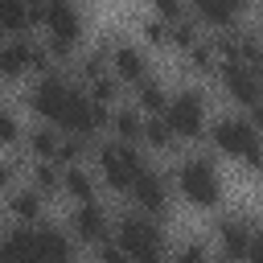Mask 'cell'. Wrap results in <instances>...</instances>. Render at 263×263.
<instances>
[{
	"instance_id": "6da1fadb",
	"label": "cell",
	"mask_w": 263,
	"mask_h": 263,
	"mask_svg": "<svg viewBox=\"0 0 263 263\" xmlns=\"http://www.w3.org/2000/svg\"><path fill=\"white\" fill-rule=\"evenodd\" d=\"M205 140L218 156L226 160H242V168L259 173L263 168V148H259V123L242 111H230V115H218L205 123Z\"/></svg>"
},
{
	"instance_id": "7a4b0ae2",
	"label": "cell",
	"mask_w": 263,
	"mask_h": 263,
	"mask_svg": "<svg viewBox=\"0 0 263 263\" xmlns=\"http://www.w3.org/2000/svg\"><path fill=\"white\" fill-rule=\"evenodd\" d=\"M168 185H173V193L185 197L193 210H218V205L226 201V181H222L214 156H201V152L181 156L177 168H173V177H168Z\"/></svg>"
},
{
	"instance_id": "3957f363",
	"label": "cell",
	"mask_w": 263,
	"mask_h": 263,
	"mask_svg": "<svg viewBox=\"0 0 263 263\" xmlns=\"http://www.w3.org/2000/svg\"><path fill=\"white\" fill-rule=\"evenodd\" d=\"M111 247L127 259V263H168V242H164V226L148 214H123L119 222H111Z\"/></svg>"
},
{
	"instance_id": "277c9868",
	"label": "cell",
	"mask_w": 263,
	"mask_h": 263,
	"mask_svg": "<svg viewBox=\"0 0 263 263\" xmlns=\"http://www.w3.org/2000/svg\"><path fill=\"white\" fill-rule=\"evenodd\" d=\"M90 156H95V181H103L111 193H127L132 181L140 177V168L148 164L144 152L123 140H103L90 148Z\"/></svg>"
},
{
	"instance_id": "5b68a950",
	"label": "cell",
	"mask_w": 263,
	"mask_h": 263,
	"mask_svg": "<svg viewBox=\"0 0 263 263\" xmlns=\"http://www.w3.org/2000/svg\"><path fill=\"white\" fill-rule=\"evenodd\" d=\"M37 25L45 29V49L53 62H66L70 49L82 41V8L74 0H45L37 12Z\"/></svg>"
},
{
	"instance_id": "8992f818",
	"label": "cell",
	"mask_w": 263,
	"mask_h": 263,
	"mask_svg": "<svg viewBox=\"0 0 263 263\" xmlns=\"http://www.w3.org/2000/svg\"><path fill=\"white\" fill-rule=\"evenodd\" d=\"M74 90H78L74 78H66L62 70H49V74H41V78L33 82V90L25 95V107H29L41 123L58 127V119H62V111H66V103H70Z\"/></svg>"
},
{
	"instance_id": "52a82bcc",
	"label": "cell",
	"mask_w": 263,
	"mask_h": 263,
	"mask_svg": "<svg viewBox=\"0 0 263 263\" xmlns=\"http://www.w3.org/2000/svg\"><path fill=\"white\" fill-rule=\"evenodd\" d=\"M160 119L168 123V132H173L177 140H201V136H205V123H210V115H205V95L193 90V86L168 95V107H164Z\"/></svg>"
},
{
	"instance_id": "ba28073f",
	"label": "cell",
	"mask_w": 263,
	"mask_h": 263,
	"mask_svg": "<svg viewBox=\"0 0 263 263\" xmlns=\"http://www.w3.org/2000/svg\"><path fill=\"white\" fill-rule=\"evenodd\" d=\"M127 197H132L136 214H148V218H156V222L168 218V210H173V185H168V177H164L160 168H152V164L140 168V177L132 181Z\"/></svg>"
},
{
	"instance_id": "9c48e42d",
	"label": "cell",
	"mask_w": 263,
	"mask_h": 263,
	"mask_svg": "<svg viewBox=\"0 0 263 263\" xmlns=\"http://www.w3.org/2000/svg\"><path fill=\"white\" fill-rule=\"evenodd\" d=\"M214 74H218L222 90L230 95V103L259 123V70H251V66H242V62H218Z\"/></svg>"
},
{
	"instance_id": "30bf717a",
	"label": "cell",
	"mask_w": 263,
	"mask_h": 263,
	"mask_svg": "<svg viewBox=\"0 0 263 263\" xmlns=\"http://www.w3.org/2000/svg\"><path fill=\"white\" fill-rule=\"evenodd\" d=\"M103 53H107V70H111V78H115L119 86H136V82H144V78L152 74L144 45L111 41V45H103Z\"/></svg>"
},
{
	"instance_id": "8fae6325",
	"label": "cell",
	"mask_w": 263,
	"mask_h": 263,
	"mask_svg": "<svg viewBox=\"0 0 263 263\" xmlns=\"http://www.w3.org/2000/svg\"><path fill=\"white\" fill-rule=\"evenodd\" d=\"M70 238H78V242H86V247H103V242H111V218H107V210L99 205V197L95 201H78L74 210H70Z\"/></svg>"
},
{
	"instance_id": "7c38bea8",
	"label": "cell",
	"mask_w": 263,
	"mask_h": 263,
	"mask_svg": "<svg viewBox=\"0 0 263 263\" xmlns=\"http://www.w3.org/2000/svg\"><path fill=\"white\" fill-rule=\"evenodd\" d=\"M255 234H259V226H255L247 214H222V218H218V247H222V255L234 259V263L247 259Z\"/></svg>"
},
{
	"instance_id": "4fadbf2b",
	"label": "cell",
	"mask_w": 263,
	"mask_h": 263,
	"mask_svg": "<svg viewBox=\"0 0 263 263\" xmlns=\"http://www.w3.org/2000/svg\"><path fill=\"white\" fill-rule=\"evenodd\" d=\"M33 263H74V238L53 222H37L33 226Z\"/></svg>"
},
{
	"instance_id": "5bb4252c",
	"label": "cell",
	"mask_w": 263,
	"mask_h": 263,
	"mask_svg": "<svg viewBox=\"0 0 263 263\" xmlns=\"http://www.w3.org/2000/svg\"><path fill=\"white\" fill-rule=\"evenodd\" d=\"M185 8H189V16L201 29H214V33L234 29L238 25V12H242L234 0H185Z\"/></svg>"
},
{
	"instance_id": "9a60e30c",
	"label": "cell",
	"mask_w": 263,
	"mask_h": 263,
	"mask_svg": "<svg viewBox=\"0 0 263 263\" xmlns=\"http://www.w3.org/2000/svg\"><path fill=\"white\" fill-rule=\"evenodd\" d=\"M4 210L12 214L16 226H37V222H45V197H41L37 189H29L25 181L4 193Z\"/></svg>"
},
{
	"instance_id": "2e32d148",
	"label": "cell",
	"mask_w": 263,
	"mask_h": 263,
	"mask_svg": "<svg viewBox=\"0 0 263 263\" xmlns=\"http://www.w3.org/2000/svg\"><path fill=\"white\" fill-rule=\"evenodd\" d=\"M62 193L78 205V201H95L99 197V181L90 164H62Z\"/></svg>"
},
{
	"instance_id": "e0dca14e",
	"label": "cell",
	"mask_w": 263,
	"mask_h": 263,
	"mask_svg": "<svg viewBox=\"0 0 263 263\" xmlns=\"http://www.w3.org/2000/svg\"><path fill=\"white\" fill-rule=\"evenodd\" d=\"M140 127H144V115H140L132 103H115V107H111V115H107L111 140H123V144H136V148H140Z\"/></svg>"
},
{
	"instance_id": "ac0fdd59",
	"label": "cell",
	"mask_w": 263,
	"mask_h": 263,
	"mask_svg": "<svg viewBox=\"0 0 263 263\" xmlns=\"http://www.w3.org/2000/svg\"><path fill=\"white\" fill-rule=\"evenodd\" d=\"M25 185L37 189L45 201L58 197L62 193V164H53V160H29L25 164Z\"/></svg>"
},
{
	"instance_id": "d6986e66",
	"label": "cell",
	"mask_w": 263,
	"mask_h": 263,
	"mask_svg": "<svg viewBox=\"0 0 263 263\" xmlns=\"http://www.w3.org/2000/svg\"><path fill=\"white\" fill-rule=\"evenodd\" d=\"M33 25H37V12L25 0H0V33L4 37H29Z\"/></svg>"
},
{
	"instance_id": "ffe728a7",
	"label": "cell",
	"mask_w": 263,
	"mask_h": 263,
	"mask_svg": "<svg viewBox=\"0 0 263 263\" xmlns=\"http://www.w3.org/2000/svg\"><path fill=\"white\" fill-rule=\"evenodd\" d=\"M25 144H29V160H53L58 164V148H62V132L49 123L25 127Z\"/></svg>"
},
{
	"instance_id": "44dd1931",
	"label": "cell",
	"mask_w": 263,
	"mask_h": 263,
	"mask_svg": "<svg viewBox=\"0 0 263 263\" xmlns=\"http://www.w3.org/2000/svg\"><path fill=\"white\" fill-rule=\"evenodd\" d=\"M136 90V99H132V107L140 111V115H164V107H168V90H164V82L160 78H144V82H136L132 86Z\"/></svg>"
},
{
	"instance_id": "7402d4cb",
	"label": "cell",
	"mask_w": 263,
	"mask_h": 263,
	"mask_svg": "<svg viewBox=\"0 0 263 263\" xmlns=\"http://www.w3.org/2000/svg\"><path fill=\"white\" fill-rule=\"evenodd\" d=\"M140 144H148L152 152H173L177 148V136L168 132V123L160 115H144V127H140Z\"/></svg>"
},
{
	"instance_id": "603a6c76",
	"label": "cell",
	"mask_w": 263,
	"mask_h": 263,
	"mask_svg": "<svg viewBox=\"0 0 263 263\" xmlns=\"http://www.w3.org/2000/svg\"><path fill=\"white\" fill-rule=\"evenodd\" d=\"M185 62H189V70L193 74H201V78H210L214 70H218V49H214V37L205 33L193 49H185Z\"/></svg>"
},
{
	"instance_id": "cb8c5ba5",
	"label": "cell",
	"mask_w": 263,
	"mask_h": 263,
	"mask_svg": "<svg viewBox=\"0 0 263 263\" xmlns=\"http://www.w3.org/2000/svg\"><path fill=\"white\" fill-rule=\"evenodd\" d=\"M21 140H25L21 115H16L12 107H0V148H12V144H21Z\"/></svg>"
},
{
	"instance_id": "d4e9b609",
	"label": "cell",
	"mask_w": 263,
	"mask_h": 263,
	"mask_svg": "<svg viewBox=\"0 0 263 263\" xmlns=\"http://www.w3.org/2000/svg\"><path fill=\"white\" fill-rule=\"evenodd\" d=\"M140 33H144V45H152V49H168V25H164V21L148 16V21L140 25Z\"/></svg>"
},
{
	"instance_id": "484cf974",
	"label": "cell",
	"mask_w": 263,
	"mask_h": 263,
	"mask_svg": "<svg viewBox=\"0 0 263 263\" xmlns=\"http://www.w3.org/2000/svg\"><path fill=\"white\" fill-rule=\"evenodd\" d=\"M148 4H152V16H156V21H164V25H173V21L189 16L185 0H148Z\"/></svg>"
},
{
	"instance_id": "4316f807",
	"label": "cell",
	"mask_w": 263,
	"mask_h": 263,
	"mask_svg": "<svg viewBox=\"0 0 263 263\" xmlns=\"http://www.w3.org/2000/svg\"><path fill=\"white\" fill-rule=\"evenodd\" d=\"M214 255L205 251V242H197V238H189V242H181L177 247V255L168 259V263H210Z\"/></svg>"
},
{
	"instance_id": "83f0119b",
	"label": "cell",
	"mask_w": 263,
	"mask_h": 263,
	"mask_svg": "<svg viewBox=\"0 0 263 263\" xmlns=\"http://www.w3.org/2000/svg\"><path fill=\"white\" fill-rule=\"evenodd\" d=\"M99 259H103V263H127V259H123V255H119L111 242H103V247H99Z\"/></svg>"
},
{
	"instance_id": "f1b7e54d",
	"label": "cell",
	"mask_w": 263,
	"mask_h": 263,
	"mask_svg": "<svg viewBox=\"0 0 263 263\" xmlns=\"http://www.w3.org/2000/svg\"><path fill=\"white\" fill-rule=\"evenodd\" d=\"M25 4H29L33 12H41V4H45V0H25Z\"/></svg>"
},
{
	"instance_id": "f546056e",
	"label": "cell",
	"mask_w": 263,
	"mask_h": 263,
	"mask_svg": "<svg viewBox=\"0 0 263 263\" xmlns=\"http://www.w3.org/2000/svg\"><path fill=\"white\" fill-rule=\"evenodd\" d=\"M210 263H234V259H226V255H214V259H210Z\"/></svg>"
},
{
	"instance_id": "4dcf8cb0",
	"label": "cell",
	"mask_w": 263,
	"mask_h": 263,
	"mask_svg": "<svg viewBox=\"0 0 263 263\" xmlns=\"http://www.w3.org/2000/svg\"><path fill=\"white\" fill-rule=\"evenodd\" d=\"M234 4H238V8H251V4H255V0H234Z\"/></svg>"
}]
</instances>
